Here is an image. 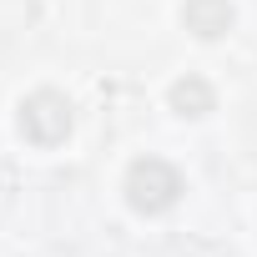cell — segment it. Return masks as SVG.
<instances>
[{
  "label": "cell",
  "mask_w": 257,
  "mask_h": 257,
  "mask_svg": "<svg viewBox=\"0 0 257 257\" xmlns=\"http://www.w3.org/2000/svg\"><path fill=\"white\" fill-rule=\"evenodd\" d=\"M172 106H177L182 116H207V111L217 106V96H212V86H207L202 76H187V81L172 86Z\"/></svg>",
  "instance_id": "cell-4"
},
{
  "label": "cell",
  "mask_w": 257,
  "mask_h": 257,
  "mask_svg": "<svg viewBox=\"0 0 257 257\" xmlns=\"http://www.w3.org/2000/svg\"><path fill=\"white\" fill-rule=\"evenodd\" d=\"M177 197H182V172L172 162H162V157L132 162V172H126V202H132L137 212L157 217V212L177 207Z\"/></svg>",
  "instance_id": "cell-1"
},
{
  "label": "cell",
  "mask_w": 257,
  "mask_h": 257,
  "mask_svg": "<svg viewBox=\"0 0 257 257\" xmlns=\"http://www.w3.org/2000/svg\"><path fill=\"white\" fill-rule=\"evenodd\" d=\"M187 31H197L202 41H217L232 31V6L227 0H187V11H182Z\"/></svg>",
  "instance_id": "cell-3"
},
{
  "label": "cell",
  "mask_w": 257,
  "mask_h": 257,
  "mask_svg": "<svg viewBox=\"0 0 257 257\" xmlns=\"http://www.w3.org/2000/svg\"><path fill=\"white\" fill-rule=\"evenodd\" d=\"M21 132L36 147H61L71 137V101L61 91H36L21 106Z\"/></svg>",
  "instance_id": "cell-2"
}]
</instances>
